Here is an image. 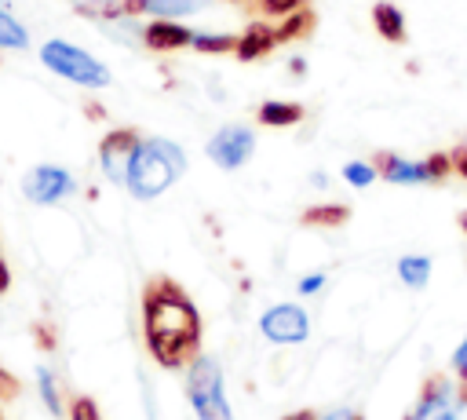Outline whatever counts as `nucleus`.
I'll return each instance as SVG.
<instances>
[{
	"instance_id": "obj_15",
	"label": "nucleus",
	"mask_w": 467,
	"mask_h": 420,
	"mask_svg": "<svg viewBox=\"0 0 467 420\" xmlns=\"http://www.w3.org/2000/svg\"><path fill=\"white\" fill-rule=\"evenodd\" d=\"M303 117H306V110L299 102H288V99H266L255 110V121L263 128H296Z\"/></svg>"
},
{
	"instance_id": "obj_4",
	"label": "nucleus",
	"mask_w": 467,
	"mask_h": 420,
	"mask_svg": "<svg viewBox=\"0 0 467 420\" xmlns=\"http://www.w3.org/2000/svg\"><path fill=\"white\" fill-rule=\"evenodd\" d=\"M186 398L197 420H234V409L226 402V376L219 358L197 354L186 365Z\"/></svg>"
},
{
	"instance_id": "obj_30",
	"label": "nucleus",
	"mask_w": 467,
	"mask_h": 420,
	"mask_svg": "<svg viewBox=\"0 0 467 420\" xmlns=\"http://www.w3.org/2000/svg\"><path fill=\"white\" fill-rule=\"evenodd\" d=\"M7 281H11V274H7V263H4V259H0V292H4V289H7Z\"/></svg>"
},
{
	"instance_id": "obj_9",
	"label": "nucleus",
	"mask_w": 467,
	"mask_h": 420,
	"mask_svg": "<svg viewBox=\"0 0 467 420\" xmlns=\"http://www.w3.org/2000/svg\"><path fill=\"white\" fill-rule=\"evenodd\" d=\"M22 194H26L33 205H62L66 197L77 194V179H73V172L62 168V164H36V168L26 172Z\"/></svg>"
},
{
	"instance_id": "obj_11",
	"label": "nucleus",
	"mask_w": 467,
	"mask_h": 420,
	"mask_svg": "<svg viewBox=\"0 0 467 420\" xmlns=\"http://www.w3.org/2000/svg\"><path fill=\"white\" fill-rule=\"evenodd\" d=\"M212 4L219 0H124V11L135 15V18H190V15H201L208 11Z\"/></svg>"
},
{
	"instance_id": "obj_23",
	"label": "nucleus",
	"mask_w": 467,
	"mask_h": 420,
	"mask_svg": "<svg viewBox=\"0 0 467 420\" xmlns=\"http://www.w3.org/2000/svg\"><path fill=\"white\" fill-rule=\"evenodd\" d=\"M325 285H328V274H325V270H310V274H303V278H299L296 292H299V296H317Z\"/></svg>"
},
{
	"instance_id": "obj_19",
	"label": "nucleus",
	"mask_w": 467,
	"mask_h": 420,
	"mask_svg": "<svg viewBox=\"0 0 467 420\" xmlns=\"http://www.w3.org/2000/svg\"><path fill=\"white\" fill-rule=\"evenodd\" d=\"M36 391H40V398H44L47 413L62 416V391H58V376H55L47 365H40V369H36Z\"/></svg>"
},
{
	"instance_id": "obj_18",
	"label": "nucleus",
	"mask_w": 467,
	"mask_h": 420,
	"mask_svg": "<svg viewBox=\"0 0 467 420\" xmlns=\"http://www.w3.org/2000/svg\"><path fill=\"white\" fill-rule=\"evenodd\" d=\"M190 47H193V51H201V55H234L237 37H234V33H208V29H193Z\"/></svg>"
},
{
	"instance_id": "obj_29",
	"label": "nucleus",
	"mask_w": 467,
	"mask_h": 420,
	"mask_svg": "<svg viewBox=\"0 0 467 420\" xmlns=\"http://www.w3.org/2000/svg\"><path fill=\"white\" fill-rule=\"evenodd\" d=\"M310 183H314V186H321V190H325V186H328V175H325V172H314V175H310Z\"/></svg>"
},
{
	"instance_id": "obj_3",
	"label": "nucleus",
	"mask_w": 467,
	"mask_h": 420,
	"mask_svg": "<svg viewBox=\"0 0 467 420\" xmlns=\"http://www.w3.org/2000/svg\"><path fill=\"white\" fill-rule=\"evenodd\" d=\"M40 62H44V69H51L55 77H62L77 88L99 91V88H109V80H113L109 66L102 58H95L91 51H84L80 44H69L62 37H51L40 44Z\"/></svg>"
},
{
	"instance_id": "obj_22",
	"label": "nucleus",
	"mask_w": 467,
	"mask_h": 420,
	"mask_svg": "<svg viewBox=\"0 0 467 420\" xmlns=\"http://www.w3.org/2000/svg\"><path fill=\"white\" fill-rule=\"evenodd\" d=\"M310 0H255V7L266 15V18H288L296 11H303Z\"/></svg>"
},
{
	"instance_id": "obj_21",
	"label": "nucleus",
	"mask_w": 467,
	"mask_h": 420,
	"mask_svg": "<svg viewBox=\"0 0 467 420\" xmlns=\"http://www.w3.org/2000/svg\"><path fill=\"white\" fill-rule=\"evenodd\" d=\"M350 212L343 208V205H325V208H310V212H303V223H321V226H339L343 219H347Z\"/></svg>"
},
{
	"instance_id": "obj_7",
	"label": "nucleus",
	"mask_w": 467,
	"mask_h": 420,
	"mask_svg": "<svg viewBox=\"0 0 467 420\" xmlns=\"http://www.w3.org/2000/svg\"><path fill=\"white\" fill-rule=\"evenodd\" d=\"M259 332L274 347H296L310 340V310L303 303H274L259 314Z\"/></svg>"
},
{
	"instance_id": "obj_24",
	"label": "nucleus",
	"mask_w": 467,
	"mask_h": 420,
	"mask_svg": "<svg viewBox=\"0 0 467 420\" xmlns=\"http://www.w3.org/2000/svg\"><path fill=\"white\" fill-rule=\"evenodd\" d=\"M449 373H452L456 380H463V383H467V332H463L460 347H456V351H452V358H449Z\"/></svg>"
},
{
	"instance_id": "obj_31",
	"label": "nucleus",
	"mask_w": 467,
	"mask_h": 420,
	"mask_svg": "<svg viewBox=\"0 0 467 420\" xmlns=\"http://www.w3.org/2000/svg\"><path fill=\"white\" fill-rule=\"evenodd\" d=\"M0 420H4V416H0Z\"/></svg>"
},
{
	"instance_id": "obj_16",
	"label": "nucleus",
	"mask_w": 467,
	"mask_h": 420,
	"mask_svg": "<svg viewBox=\"0 0 467 420\" xmlns=\"http://www.w3.org/2000/svg\"><path fill=\"white\" fill-rule=\"evenodd\" d=\"M431 270H434V263H431V256H423V252H409V256H401V259L394 263V274H398V281H401L405 289H412V292L427 289V281H431Z\"/></svg>"
},
{
	"instance_id": "obj_25",
	"label": "nucleus",
	"mask_w": 467,
	"mask_h": 420,
	"mask_svg": "<svg viewBox=\"0 0 467 420\" xmlns=\"http://www.w3.org/2000/svg\"><path fill=\"white\" fill-rule=\"evenodd\" d=\"M317 420H365V416H361V409H354V405H332V409L317 413Z\"/></svg>"
},
{
	"instance_id": "obj_10",
	"label": "nucleus",
	"mask_w": 467,
	"mask_h": 420,
	"mask_svg": "<svg viewBox=\"0 0 467 420\" xmlns=\"http://www.w3.org/2000/svg\"><path fill=\"white\" fill-rule=\"evenodd\" d=\"M139 135L142 131H135V128H113V131L102 135V142H99V168H102V175L113 186H124V172H128V161H131V150H135Z\"/></svg>"
},
{
	"instance_id": "obj_13",
	"label": "nucleus",
	"mask_w": 467,
	"mask_h": 420,
	"mask_svg": "<svg viewBox=\"0 0 467 420\" xmlns=\"http://www.w3.org/2000/svg\"><path fill=\"white\" fill-rule=\"evenodd\" d=\"M277 44H281L277 26H270V22H252L244 33H237V47H234V55H237L241 62H255V58H266Z\"/></svg>"
},
{
	"instance_id": "obj_27",
	"label": "nucleus",
	"mask_w": 467,
	"mask_h": 420,
	"mask_svg": "<svg viewBox=\"0 0 467 420\" xmlns=\"http://www.w3.org/2000/svg\"><path fill=\"white\" fill-rule=\"evenodd\" d=\"M73 420H99V409L91 398H77L73 402Z\"/></svg>"
},
{
	"instance_id": "obj_26",
	"label": "nucleus",
	"mask_w": 467,
	"mask_h": 420,
	"mask_svg": "<svg viewBox=\"0 0 467 420\" xmlns=\"http://www.w3.org/2000/svg\"><path fill=\"white\" fill-rule=\"evenodd\" d=\"M449 161H452V175L467 179V142L452 146V150H449Z\"/></svg>"
},
{
	"instance_id": "obj_14",
	"label": "nucleus",
	"mask_w": 467,
	"mask_h": 420,
	"mask_svg": "<svg viewBox=\"0 0 467 420\" xmlns=\"http://www.w3.org/2000/svg\"><path fill=\"white\" fill-rule=\"evenodd\" d=\"M372 26H376V33H379L387 44H401V40L409 37L405 11H401L398 4H390V0H379V4L372 7Z\"/></svg>"
},
{
	"instance_id": "obj_17",
	"label": "nucleus",
	"mask_w": 467,
	"mask_h": 420,
	"mask_svg": "<svg viewBox=\"0 0 467 420\" xmlns=\"http://www.w3.org/2000/svg\"><path fill=\"white\" fill-rule=\"evenodd\" d=\"M29 47V29L11 15L7 0H0V51H26Z\"/></svg>"
},
{
	"instance_id": "obj_5",
	"label": "nucleus",
	"mask_w": 467,
	"mask_h": 420,
	"mask_svg": "<svg viewBox=\"0 0 467 420\" xmlns=\"http://www.w3.org/2000/svg\"><path fill=\"white\" fill-rule=\"evenodd\" d=\"M467 413V383L452 373H427L412 409L405 420H463Z\"/></svg>"
},
{
	"instance_id": "obj_1",
	"label": "nucleus",
	"mask_w": 467,
	"mask_h": 420,
	"mask_svg": "<svg viewBox=\"0 0 467 420\" xmlns=\"http://www.w3.org/2000/svg\"><path fill=\"white\" fill-rule=\"evenodd\" d=\"M142 340L161 369H186L201 354L204 321L175 278H150L142 289Z\"/></svg>"
},
{
	"instance_id": "obj_20",
	"label": "nucleus",
	"mask_w": 467,
	"mask_h": 420,
	"mask_svg": "<svg viewBox=\"0 0 467 420\" xmlns=\"http://www.w3.org/2000/svg\"><path fill=\"white\" fill-rule=\"evenodd\" d=\"M339 175H343V183H347V186H354V190H368V186L379 179V172H376V164H372V161H347Z\"/></svg>"
},
{
	"instance_id": "obj_6",
	"label": "nucleus",
	"mask_w": 467,
	"mask_h": 420,
	"mask_svg": "<svg viewBox=\"0 0 467 420\" xmlns=\"http://www.w3.org/2000/svg\"><path fill=\"white\" fill-rule=\"evenodd\" d=\"M379 179L394 183V186H438L452 175V161L449 153H427V157H401L394 150H383L372 157Z\"/></svg>"
},
{
	"instance_id": "obj_8",
	"label": "nucleus",
	"mask_w": 467,
	"mask_h": 420,
	"mask_svg": "<svg viewBox=\"0 0 467 420\" xmlns=\"http://www.w3.org/2000/svg\"><path fill=\"white\" fill-rule=\"evenodd\" d=\"M208 157L223 168V172H237V168H244L248 161H252V153H255V131L248 128V124H241V121H230V124H223V128H215L212 131V139H208Z\"/></svg>"
},
{
	"instance_id": "obj_28",
	"label": "nucleus",
	"mask_w": 467,
	"mask_h": 420,
	"mask_svg": "<svg viewBox=\"0 0 467 420\" xmlns=\"http://www.w3.org/2000/svg\"><path fill=\"white\" fill-rule=\"evenodd\" d=\"M281 420H317V409H296V413H285Z\"/></svg>"
},
{
	"instance_id": "obj_2",
	"label": "nucleus",
	"mask_w": 467,
	"mask_h": 420,
	"mask_svg": "<svg viewBox=\"0 0 467 420\" xmlns=\"http://www.w3.org/2000/svg\"><path fill=\"white\" fill-rule=\"evenodd\" d=\"M186 150L175 139L164 135H139L128 172H124V190L135 201H153L164 190H171L186 175Z\"/></svg>"
},
{
	"instance_id": "obj_12",
	"label": "nucleus",
	"mask_w": 467,
	"mask_h": 420,
	"mask_svg": "<svg viewBox=\"0 0 467 420\" xmlns=\"http://www.w3.org/2000/svg\"><path fill=\"white\" fill-rule=\"evenodd\" d=\"M190 40H193V29L186 22H175V18L142 22V47H150V51H182V47H190Z\"/></svg>"
}]
</instances>
